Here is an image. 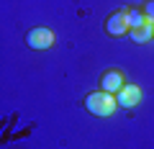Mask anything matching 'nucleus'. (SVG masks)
Masks as SVG:
<instances>
[{
  "instance_id": "f257e3e1",
  "label": "nucleus",
  "mask_w": 154,
  "mask_h": 149,
  "mask_svg": "<svg viewBox=\"0 0 154 149\" xmlns=\"http://www.w3.org/2000/svg\"><path fill=\"white\" fill-rule=\"evenodd\" d=\"M85 108H88L93 116H98V118H108V116L116 113L118 100H116V95L105 93V90H98V93H88V98H85Z\"/></svg>"
},
{
  "instance_id": "f03ea898",
  "label": "nucleus",
  "mask_w": 154,
  "mask_h": 149,
  "mask_svg": "<svg viewBox=\"0 0 154 149\" xmlns=\"http://www.w3.org/2000/svg\"><path fill=\"white\" fill-rule=\"evenodd\" d=\"M26 44L31 46V49H51L54 46V31L51 28H44V26H38V28H31V31L26 33Z\"/></svg>"
},
{
  "instance_id": "7ed1b4c3",
  "label": "nucleus",
  "mask_w": 154,
  "mask_h": 149,
  "mask_svg": "<svg viewBox=\"0 0 154 149\" xmlns=\"http://www.w3.org/2000/svg\"><path fill=\"white\" fill-rule=\"evenodd\" d=\"M131 31L128 28V11H118V13H113V16L105 21V33L108 36H126V33Z\"/></svg>"
},
{
  "instance_id": "20e7f679",
  "label": "nucleus",
  "mask_w": 154,
  "mask_h": 149,
  "mask_svg": "<svg viewBox=\"0 0 154 149\" xmlns=\"http://www.w3.org/2000/svg\"><path fill=\"white\" fill-rule=\"evenodd\" d=\"M116 100H118V105L121 108H136L139 103H141V88L139 85H123L118 93H116Z\"/></svg>"
},
{
  "instance_id": "39448f33",
  "label": "nucleus",
  "mask_w": 154,
  "mask_h": 149,
  "mask_svg": "<svg viewBox=\"0 0 154 149\" xmlns=\"http://www.w3.org/2000/svg\"><path fill=\"white\" fill-rule=\"evenodd\" d=\"M123 85H126V80H123L121 70H105L103 77H100V90H105V93H110V95H116Z\"/></svg>"
},
{
  "instance_id": "423d86ee",
  "label": "nucleus",
  "mask_w": 154,
  "mask_h": 149,
  "mask_svg": "<svg viewBox=\"0 0 154 149\" xmlns=\"http://www.w3.org/2000/svg\"><path fill=\"white\" fill-rule=\"evenodd\" d=\"M128 36H131V41H136V44H146L149 39H154V21H146L141 28H131Z\"/></svg>"
},
{
  "instance_id": "0eeeda50",
  "label": "nucleus",
  "mask_w": 154,
  "mask_h": 149,
  "mask_svg": "<svg viewBox=\"0 0 154 149\" xmlns=\"http://www.w3.org/2000/svg\"><path fill=\"white\" fill-rule=\"evenodd\" d=\"M146 21L149 18H146L144 11H139V8H131V11H128V28H141Z\"/></svg>"
},
{
  "instance_id": "6e6552de",
  "label": "nucleus",
  "mask_w": 154,
  "mask_h": 149,
  "mask_svg": "<svg viewBox=\"0 0 154 149\" xmlns=\"http://www.w3.org/2000/svg\"><path fill=\"white\" fill-rule=\"evenodd\" d=\"M144 13H146V18L149 21H154V0H146V3H144V8H141Z\"/></svg>"
}]
</instances>
